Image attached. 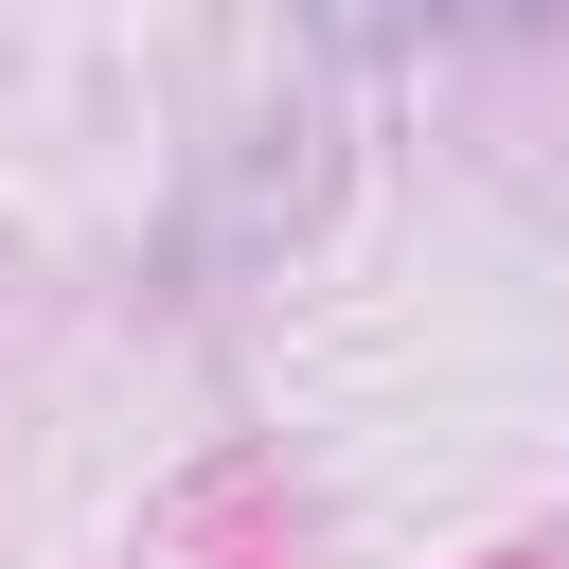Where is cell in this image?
<instances>
[]
</instances>
